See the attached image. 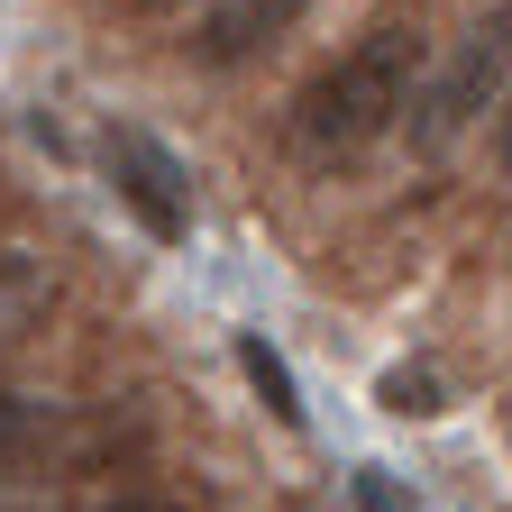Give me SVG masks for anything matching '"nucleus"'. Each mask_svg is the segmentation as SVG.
Returning a JSON list of instances; mask_svg holds the SVG:
<instances>
[{"label": "nucleus", "mask_w": 512, "mask_h": 512, "mask_svg": "<svg viewBox=\"0 0 512 512\" xmlns=\"http://www.w3.org/2000/svg\"><path fill=\"white\" fill-rule=\"evenodd\" d=\"M357 512H412V494L384 476V467H357Z\"/></svg>", "instance_id": "0eeeda50"}, {"label": "nucleus", "mask_w": 512, "mask_h": 512, "mask_svg": "<svg viewBox=\"0 0 512 512\" xmlns=\"http://www.w3.org/2000/svg\"><path fill=\"white\" fill-rule=\"evenodd\" d=\"M238 366H247V384H256V394H266V412H275L284 430H302V394H293V366H284L266 339H256V330H238Z\"/></svg>", "instance_id": "39448f33"}, {"label": "nucleus", "mask_w": 512, "mask_h": 512, "mask_svg": "<svg viewBox=\"0 0 512 512\" xmlns=\"http://www.w3.org/2000/svg\"><path fill=\"white\" fill-rule=\"evenodd\" d=\"M384 412H439V384L394 366V375H384Z\"/></svg>", "instance_id": "423d86ee"}, {"label": "nucleus", "mask_w": 512, "mask_h": 512, "mask_svg": "<svg viewBox=\"0 0 512 512\" xmlns=\"http://www.w3.org/2000/svg\"><path fill=\"white\" fill-rule=\"evenodd\" d=\"M110 183H119V202L138 211V229L147 238H183L192 229V183H183V165H174V147L165 138H147V128H110Z\"/></svg>", "instance_id": "7ed1b4c3"}, {"label": "nucleus", "mask_w": 512, "mask_h": 512, "mask_svg": "<svg viewBox=\"0 0 512 512\" xmlns=\"http://www.w3.org/2000/svg\"><path fill=\"white\" fill-rule=\"evenodd\" d=\"M128 10H174V0H128Z\"/></svg>", "instance_id": "9d476101"}, {"label": "nucleus", "mask_w": 512, "mask_h": 512, "mask_svg": "<svg viewBox=\"0 0 512 512\" xmlns=\"http://www.w3.org/2000/svg\"><path fill=\"white\" fill-rule=\"evenodd\" d=\"M494 156H503V174H512V92L494 101Z\"/></svg>", "instance_id": "1a4fd4ad"}, {"label": "nucleus", "mask_w": 512, "mask_h": 512, "mask_svg": "<svg viewBox=\"0 0 512 512\" xmlns=\"http://www.w3.org/2000/svg\"><path fill=\"white\" fill-rule=\"evenodd\" d=\"M101 512H183V503H174V494H110Z\"/></svg>", "instance_id": "6e6552de"}, {"label": "nucleus", "mask_w": 512, "mask_h": 512, "mask_svg": "<svg viewBox=\"0 0 512 512\" xmlns=\"http://www.w3.org/2000/svg\"><path fill=\"white\" fill-rule=\"evenodd\" d=\"M503 92H512V0H503V10H485V19L458 37V55H448L439 74L412 92V110H403L412 147H430V156H439V147H458Z\"/></svg>", "instance_id": "f03ea898"}, {"label": "nucleus", "mask_w": 512, "mask_h": 512, "mask_svg": "<svg viewBox=\"0 0 512 512\" xmlns=\"http://www.w3.org/2000/svg\"><path fill=\"white\" fill-rule=\"evenodd\" d=\"M421 37L412 28H375V37H357L330 74H320L302 101H293V128H302V147L311 156H357V147H375L384 128H403V110H412V92H421Z\"/></svg>", "instance_id": "f257e3e1"}, {"label": "nucleus", "mask_w": 512, "mask_h": 512, "mask_svg": "<svg viewBox=\"0 0 512 512\" xmlns=\"http://www.w3.org/2000/svg\"><path fill=\"white\" fill-rule=\"evenodd\" d=\"M302 10H311V0H211V10H202V37H192V55H202V64H247L256 46H275Z\"/></svg>", "instance_id": "20e7f679"}]
</instances>
